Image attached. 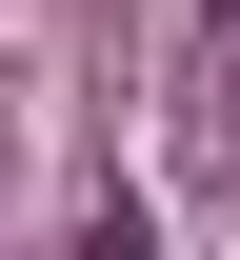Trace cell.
<instances>
[{
	"instance_id": "cell-1",
	"label": "cell",
	"mask_w": 240,
	"mask_h": 260,
	"mask_svg": "<svg viewBox=\"0 0 240 260\" xmlns=\"http://www.w3.org/2000/svg\"><path fill=\"white\" fill-rule=\"evenodd\" d=\"M220 40H240V0H220Z\"/></svg>"
}]
</instances>
